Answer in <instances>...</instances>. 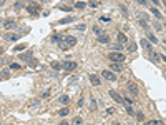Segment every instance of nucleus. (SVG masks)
<instances>
[{"label":"nucleus","mask_w":166,"mask_h":125,"mask_svg":"<svg viewBox=\"0 0 166 125\" xmlns=\"http://www.w3.org/2000/svg\"><path fill=\"white\" fill-rule=\"evenodd\" d=\"M98 40L101 42V44H108L110 38H108V35H101V33H100V35H98Z\"/></svg>","instance_id":"12"},{"label":"nucleus","mask_w":166,"mask_h":125,"mask_svg":"<svg viewBox=\"0 0 166 125\" xmlns=\"http://www.w3.org/2000/svg\"><path fill=\"white\" fill-rule=\"evenodd\" d=\"M51 69H55V70H62V69H63V65H62V64H60V62H51Z\"/></svg>","instance_id":"11"},{"label":"nucleus","mask_w":166,"mask_h":125,"mask_svg":"<svg viewBox=\"0 0 166 125\" xmlns=\"http://www.w3.org/2000/svg\"><path fill=\"white\" fill-rule=\"evenodd\" d=\"M58 102H60V103H67V102H68V97H67V95H60Z\"/></svg>","instance_id":"21"},{"label":"nucleus","mask_w":166,"mask_h":125,"mask_svg":"<svg viewBox=\"0 0 166 125\" xmlns=\"http://www.w3.org/2000/svg\"><path fill=\"white\" fill-rule=\"evenodd\" d=\"M90 109H91V112H95V110H96V102H95V98H90Z\"/></svg>","instance_id":"17"},{"label":"nucleus","mask_w":166,"mask_h":125,"mask_svg":"<svg viewBox=\"0 0 166 125\" xmlns=\"http://www.w3.org/2000/svg\"><path fill=\"white\" fill-rule=\"evenodd\" d=\"M63 70L65 72H73V70H76V62H71V60H67L63 62Z\"/></svg>","instance_id":"2"},{"label":"nucleus","mask_w":166,"mask_h":125,"mask_svg":"<svg viewBox=\"0 0 166 125\" xmlns=\"http://www.w3.org/2000/svg\"><path fill=\"white\" fill-rule=\"evenodd\" d=\"M30 57H32V52H27V53H25V55H23V53H22V57H20V58H22V60H28Z\"/></svg>","instance_id":"23"},{"label":"nucleus","mask_w":166,"mask_h":125,"mask_svg":"<svg viewBox=\"0 0 166 125\" xmlns=\"http://www.w3.org/2000/svg\"><path fill=\"white\" fill-rule=\"evenodd\" d=\"M151 2H153V4H156V5L159 4V0H151Z\"/></svg>","instance_id":"40"},{"label":"nucleus","mask_w":166,"mask_h":125,"mask_svg":"<svg viewBox=\"0 0 166 125\" xmlns=\"http://www.w3.org/2000/svg\"><path fill=\"white\" fill-rule=\"evenodd\" d=\"M111 70H113V72H121L123 70L121 62H113V64H111Z\"/></svg>","instance_id":"7"},{"label":"nucleus","mask_w":166,"mask_h":125,"mask_svg":"<svg viewBox=\"0 0 166 125\" xmlns=\"http://www.w3.org/2000/svg\"><path fill=\"white\" fill-rule=\"evenodd\" d=\"M98 4H100L98 0H90V4H88V5H90V7H93V8H96V7H98Z\"/></svg>","instance_id":"24"},{"label":"nucleus","mask_w":166,"mask_h":125,"mask_svg":"<svg viewBox=\"0 0 166 125\" xmlns=\"http://www.w3.org/2000/svg\"><path fill=\"white\" fill-rule=\"evenodd\" d=\"M151 57H153V58H151L153 62H159V55H158V53H153V52H151Z\"/></svg>","instance_id":"27"},{"label":"nucleus","mask_w":166,"mask_h":125,"mask_svg":"<svg viewBox=\"0 0 166 125\" xmlns=\"http://www.w3.org/2000/svg\"><path fill=\"white\" fill-rule=\"evenodd\" d=\"M146 33H148V38H150V42H151V44H158V38H156V37H154L153 33H151V32H146Z\"/></svg>","instance_id":"14"},{"label":"nucleus","mask_w":166,"mask_h":125,"mask_svg":"<svg viewBox=\"0 0 166 125\" xmlns=\"http://www.w3.org/2000/svg\"><path fill=\"white\" fill-rule=\"evenodd\" d=\"M71 20H73L71 17H67V18H63V20H60L58 24H68V22H71Z\"/></svg>","instance_id":"29"},{"label":"nucleus","mask_w":166,"mask_h":125,"mask_svg":"<svg viewBox=\"0 0 166 125\" xmlns=\"http://www.w3.org/2000/svg\"><path fill=\"white\" fill-rule=\"evenodd\" d=\"M159 122H156V120H150V125H158Z\"/></svg>","instance_id":"38"},{"label":"nucleus","mask_w":166,"mask_h":125,"mask_svg":"<svg viewBox=\"0 0 166 125\" xmlns=\"http://www.w3.org/2000/svg\"><path fill=\"white\" fill-rule=\"evenodd\" d=\"M128 50H130V52H134V50H136V45H134L133 42H130V45H128Z\"/></svg>","instance_id":"26"},{"label":"nucleus","mask_w":166,"mask_h":125,"mask_svg":"<svg viewBox=\"0 0 166 125\" xmlns=\"http://www.w3.org/2000/svg\"><path fill=\"white\" fill-rule=\"evenodd\" d=\"M151 12L154 13V17H156V18H163V15H161V13H159V10H158V8H153Z\"/></svg>","instance_id":"20"},{"label":"nucleus","mask_w":166,"mask_h":125,"mask_svg":"<svg viewBox=\"0 0 166 125\" xmlns=\"http://www.w3.org/2000/svg\"><path fill=\"white\" fill-rule=\"evenodd\" d=\"M143 118H145V117H143V113H141V112H140V113H136V120H140V122H141Z\"/></svg>","instance_id":"34"},{"label":"nucleus","mask_w":166,"mask_h":125,"mask_svg":"<svg viewBox=\"0 0 166 125\" xmlns=\"http://www.w3.org/2000/svg\"><path fill=\"white\" fill-rule=\"evenodd\" d=\"M138 2H140V4H141V5H146V4H148L146 0H138Z\"/></svg>","instance_id":"39"},{"label":"nucleus","mask_w":166,"mask_h":125,"mask_svg":"<svg viewBox=\"0 0 166 125\" xmlns=\"http://www.w3.org/2000/svg\"><path fill=\"white\" fill-rule=\"evenodd\" d=\"M27 49V44H20V45H15V50L17 52H20V50H25Z\"/></svg>","instance_id":"19"},{"label":"nucleus","mask_w":166,"mask_h":125,"mask_svg":"<svg viewBox=\"0 0 166 125\" xmlns=\"http://www.w3.org/2000/svg\"><path fill=\"white\" fill-rule=\"evenodd\" d=\"M10 69H12V70H20V69H22V65H20V64H10Z\"/></svg>","instance_id":"22"},{"label":"nucleus","mask_w":166,"mask_h":125,"mask_svg":"<svg viewBox=\"0 0 166 125\" xmlns=\"http://www.w3.org/2000/svg\"><path fill=\"white\" fill-rule=\"evenodd\" d=\"M58 113H60V115H62V117H67L68 113H70V110H68L67 107H63V109H62V110H58Z\"/></svg>","instance_id":"15"},{"label":"nucleus","mask_w":166,"mask_h":125,"mask_svg":"<svg viewBox=\"0 0 166 125\" xmlns=\"http://www.w3.org/2000/svg\"><path fill=\"white\" fill-rule=\"evenodd\" d=\"M4 27H5V28H12V27H15V20H5V22H4Z\"/></svg>","instance_id":"10"},{"label":"nucleus","mask_w":166,"mask_h":125,"mask_svg":"<svg viewBox=\"0 0 166 125\" xmlns=\"http://www.w3.org/2000/svg\"><path fill=\"white\" fill-rule=\"evenodd\" d=\"M85 7H87L85 2H76V5H75V8H85Z\"/></svg>","instance_id":"25"},{"label":"nucleus","mask_w":166,"mask_h":125,"mask_svg":"<svg viewBox=\"0 0 166 125\" xmlns=\"http://www.w3.org/2000/svg\"><path fill=\"white\" fill-rule=\"evenodd\" d=\"M76 30H78V32H85V30H87V25H85V24H78V25H76Z\"/></svg>","instance_id":"18"},{"label":"nucleus","mask_w":166,"mask_h":125,"mask_svg":"<svg viewBox=\"0 0 166 125\" xmlns=\"http://www.w3.org/2000/svg\"><path fill=\"white\" fill-rule=\"evenodd\" d=\"M100 20H103V22H110V17H108V15H101V17H100Z\"/></svg>","instance_id":"32"},{"label":"nucleus","mask_w":166,"mask_h":125,"mask_svg":"<svg viewBox=\"0 0 166 125\" xmlns=\"http://www.w3.org/2000/svg\"><path fill=\"white\" fill-rule=\"evenodd\" d=\"M140 45H141V47H143L145 50H148V52H151V44H150L148 40H145V38H143V40L140 42Z\"/></svg>","instance_id":"9"},{"label":"nucleus","mask_w":166,"mask_h":125,"mask_svg":"<svg viewBox=\"0 0 166 125\" xmlns=\"http://www.w3.org/2000/svg\"><path fill=\"white\" fill-rule=\"evenodd\" d=\"M93 30H95V33H96V35H100V33H101V30H100V27H98V25H95V27H93Z\"/></svg>","instance_id":"33"},{"label":"nucleus","mask_w":166,"mask_h":125,"mask_svg":"<svg viewBox=\"0 0 166 125\" xmlns=\"http://www.w3.org/2000/svg\"><path fill=\"white\" fill-rule=\"evenodd\" d=\"M126 89H128V90H131L134 95H138V87H136L133 82H128V84H126Z\"/></svg>","instance_id":"8"},{"label":"nucleus","mask_w":166,"mask_h":125,"mask_svg":"<svg viewBox=\"0 0 166 125\" xmlns=\"http://www.w3.org/2000/svg\"><path fill=\"white\" fill-rule=\"evenodd\" d=\"M17 38H18V37H17V35H12V33H8V35H7V40H17Z\"/></svg>","instance_id":"30"},{"label":"nucleus","mask_w":166,"mask_h":125,"mask_svg":"<svg viewBox=\"0 0 166 125\" xmlns=\"http://www.w3.org/2000/svg\"><path fill=\"white\" fill-rule=\"evenodd\" d=\"M161 2H163V5H164V7H166V0H161Z\"/></svg>","instance_id":"41"},{"label":"nucleus","mask_w":166,"mask_h":125,"mask_svg":"<svg viewBox=\"0 0 166 125\" xmlns=\"http://www.w3.org/2000/svg\"><path fill=\"white\" fill-rule=\"evenodd\" d=\"M81 118H80V117H75V118H73V123H75V125H78V123H81Z\"/></svg>","instance_id":"31"},{"label":"nucleus","mask_w":166,"mask_h":125,"mask_svg":"<svg viewBox=\"0 0 166 125\" xmlns=\"http://www.w3.org/2000/svg\"><path fill=\"white\" fill-rule=\"evenodd\" d=\"M108 58H110L111 62H123L125 60V55L120 52H110L108 53Z\"/></svg>","instance_id":"1"},{"label":"nucleus","mask_w":166,"mask_h":125,"mask_svg":"<svg viewBox=\"0 0 166 125\" xmlns=\"http://www.w3.org/2000/svg\"><path fill=\"white\" fill-rule=\"evenodd\" d=\"M60 10H67V12H68V10H71V7H68V5H62Z\"/></svg>","instance_id":"35"},{"label":"nucleus","mask_w":166,"mask_h":125,"mask_svg":"<svg viewBox=\"0 0 166 125\" xmlns=\"http://www.w3.org/2000/svg\"><path fill=\"white\" fill-rule=\"evenodd\" d=\"M110 97L113 98L115 102H118V103H123V97L120 95V93H116L115 90H110Z\"/></svg>","instance_id":"5"},{"label":"nucleus","mask_w":166,"mask_h":125,"mask_svg":"<svg viewBox=\"0 0 166 125\" xmlns=\"http://www.w3.org/2000/svg\"><path fill=\"white\" fill-rule=\"evenodd\" d=\"M63 40H65V44H67V45H70V47H71V45H75V44H76V38H75L73 35H67V37L63 38Z\"/></svg>","instance_id":"6"},{"label":"nucleus","mask_w":166,"mask_h":125,"mask_svg":"<svg viewBox=\"0 0 166 125\" xmlns=\"http://www.w3.org/2000/svg\"><path fill=\"white\" fill-rule=\"evenodd\" d=\"M38 5H37V7H35V5H30V7H28V12H30V13H37V12H38Z\"/></svg>","instance_id":"16"},{"label":"nucleus","mask_w":166,"mask_h":125,"mask_svg":"<svg viewBox=\"0 0 166 125\" xmlns=\"http://www.w3.org/2000/svg\"><path fill=\"white\" fill-rule=\"evenodd\" d=\"M101 75H103V78H106V80H110V82L116 80V75L113 73V70H103Z\"/></svg>","instance_id":"3"},{"label":"nucleus","mask_w":166,"mask_h":125,"mask_svg":"<svg viewBox=\"0 0 166 125\" xmlns=\"http://www.w3.org/2000/svg\"><path fill=\"white\" fill-rule=\"evenodd\" d=\"M118 40H120V44H126L128 38H126V35H125V33H118Z\"/></svg>","instance_id":"13"},{"label":"nucleus","mask_w":166,"mask_h":125,"mask_svg":"<svg viewBox=\"0 0 166 125\" xmlns=\"http://www.w3.org/2000/svg\"><path fill=\"white\" fill-rule=\"evenodd\" d=\"M126 112H128V113H130V115H133V113H134V112H133V109H131L130 105H126Z\"/></svg>","instance_id":"36"},{"label":"nucleus","mask_w":166,"mask_h":125,"mask_svg":"<svg viewBox=\"0 0 166 125\" xmlns=\"http://www.w3.org/2000/svg\"><path fill=\"white\" fill-rule=\"evenodd\" d=\"M90 82L95 87H98V85H101V80H100V77L96 75V73H90Z\"/></svg>","instance_id":"4"},{"label":"nucleus","mask_w":166,"mask_h":125,"mask_svg":"<svg viewBox=\"0 0 166 125\" xmlns=\"http://www.w3.org/2000/svg\"><path fill=\"white\" fill-rule=\"evenodd\" d=\"M38 103H40L38 100H32V102H30V105H38Z\"/></svg>","instance_id":"37"},{"label":"nucleus","mask_w":166,"mask_h":125,"mask_svg":"<svg viewBox=\"0 0 166 125\" xmlns=\"http://www.w3.org/2000/svg\"><path fill=\"white\" fill-rule=\"evenodd\" d=\"M51 40H53V42H58V44H60V42L63 40V38H62L60 35H53V38H51Z\"/></svg>","instance_id":"28"}]
</instances>
